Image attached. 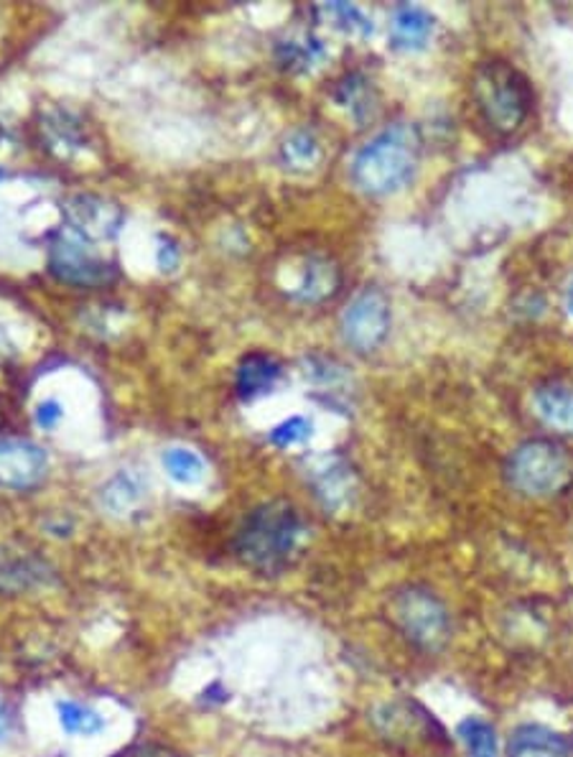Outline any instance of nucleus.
Returning a JSON list of instances; mask_svg holds the SVG:
<instances>
[{"mask_svg":"<svg viewBox=\"0 0 573 757\" xmlns=\"http://www.w3.org/2000/svg\"><path fill=\"white\" fill-rule=\"evenodd\" d=\"M458 737L466 747L470 757H500L497 753V735L495 727L480 717H470L458 725Z\"/></svg>","mask_w":573,"mask_h":757,"instance_id":"nucleus-23","label":"nucleus"},{"mask_svg":"<svg viewBox=\"0 0 573 757\" xmlns=\"http://www.w3.org/2000/svg\"><path fill=\"white\" fill-rule=\"evenodd\" d=\"M148 498V482L138 472L122 470L105 482L100 490V505L112 518H130L144 510Z\"/></svg>","mask_w":573,"mask_h":757,"instance_id":"nucleus-10","label":"nucleus"},{"mask_svg":"<svg viewBox=\"0 0 573 757\" xmlns=\"http://www.w3.org/2000/svg\"><path fill=\"white\" fill-rule=\"evenodd\" d=\"M306 535V525L298 510L286 500L263 503L248 513L235 539V551L243 563L263 574H278L290 559L296 557L298 545Z\"/></svg>","mask_w":573,"mask_h":757,"instance_id":"nucleus-1","label":"nucleus"},{"mask_svg":"<svg viewBox=\"0 0 573 757\" xmlns=\"http://www.w3.org/2000/svg\"><path fill=\"white\" fill-rule=\"evenodd\" d=\"M337 102L342 108H347L357 120H365L373 116V87H369L365 77L352 75L339 85Z\"/></svg>","mask_w":573,"mask_h":757,"instance_id":"nucleus-24","label":"nucleus"},{"mask_svg":"<svg viewBox=\"0 0 573 757\" xmlns=\"http://www.w3.org/2000/svg\"><path fill=\"white\" fill-rule=\"evenodd\" d=\"M342 286V273L337 263L329 258H308L298 278V286L294 288V296L304 304H322L332 298Z\"/></svg>","mask_w":573,"mask_h":757,"instance_id":"nucleus-14","label":"nucleus"},{"mask_svg":"<svg viewBox=\"0 0 573 757\" xmlns=\"http://www.w3.org/2000/svg\"><path fill=\"white\" fill-rule=\"evenodd\" d=\"M421 138L408 122H395L359 148L352 161V181L369 197H387L408 187L418 171Z\"/></svg>","mask_w":573,"mask_h":757,"instance_id":"nucleus-2","label":"nucleus"},{"mask_svg":"<svg viewBox=\"0 0 573 757\" xmlns=\"http://www.w3.org/2000/svg\"><path fill=\"white\" fill-rule=\"evenodd\" d=\"M322 146L312 130H294L280 146V161L290 171H308L319 164Z\"/></svg>","mask_w":573,"mask_h":757,"instance_id":"nucleus-18","label":"nucleus"},{"mask_svg":"<svg viewBox=\"0 0 573 757\" xmlns=\"http://www.w3.org/2000/svg\"><path fill=\"white\" fill-rule=\"evenodd\" d=\"M393 620L398 622L405 638L426 650H438L448 638V612L426 589L411 587L395 597Z\"/></svg>","mask_w":573,"mask_h":757,"instance_id":"nucleus-6","label":"nucleus"},{"mask_svg":"<svg viewBox=\"0 0 573 757\" xmlns=\"http://www.w3.org/2000/svg\"><path fill=\"white\" fill-rule=\"evenodd\" d=\"M67 230L85 237L87 243L112 240L122 227L120 205L100 195H75L65 201Z\"/></svg>","mask_w":573,"mask_h":757,"instance_id":"nucleus-8","label":"nucleus"},{"mask_svg":"<svg viewBox=\"0 0 573 757\" xmlns=\"http://www.w3.org/2000/svg\"><path fill=\"white\" fill-rule=\"evenodd\" d=\"M352 492V474L344 464L334 462L329 466L319 470L316 478V495L324 500L326 508H339L349 500Z\"/></svg>","mask_w":573,"mask_h":757,"instance_id":"nucleus-22","label":"nucleus"},{"mask_svg":"<svg viewBox=\"0 0 573 757\" xmlns=\"http://www.w3.org/2000/svg\"><path fill=\"white\" fill-rule=\"evenodd\" d=\"M49 271L61 281V284L95 288L105 286L115 278V266L105 260L85 237L72 230H59L49 245Z\"/></svg>","mask_w":573,"mask_h":757,"instance_id":"nucleus-5","label":"nucleus"},{"mask_svg":"<svg viewBox=\"0 0 573 757\" xmlns=\"http://www.w3.org/2000/svg\"><path fill=\"white\" fill-rule=\"evenodd\" d=\"M49 456L31 439L0 436V485L13 490L37 488L47 478Z\"/></svg>","mask_w":573,"mask_h":757,"instance_id":"nucleus-9","label":"nucleus"},{"mask_svg":"<svg viewBox=\"0 0 573 757\" xmlns=\"http://www.w3.org/2000/svg\"><path fill=\"white\" fill-rule=\"evenodd\" d=\"M505 478L520 495H559L573 482V456L566 446L551 439H531L510 454Z\"/></svg>","mask_w":573,"mask_h":757,"instance_id":"nucleus-4","label":"nucleus"},{"mask_svg":"<svg viewBox=\"0 0 573 757\" xmlns=\"http://www.w3.org/2000/svg\"><path fill=\"white\" fill-rule=\"evenodd\" d=\"M312 431H314L312 421L304 419V416H290V419L284 421V424H278L276 429H273L268 439H270V444H276L280 449H288V446L304 444L306 439H312Z\"/></svg>","mask_w":573,"mask_h":757,"instance_id":"nucleus-25","label":"nucleus"},{"mask_svg":"<svg viewBox=\"0 0 573 757\" xmlns=\"http://www.w3.org/2000/svg\"><path fill=\"white\" fill-rule=\"evenodd\" d=\"M278 57L284 67L296 69V72H306V69H314L326 57V47L322 39L308 33L304 39H288L280 43Z\"/></svg>","mask_w":573,"mask_h":757,"instance_id":"nucleus-20","label":"nucleus"},{"mask_svg":"<svg viewBox=\"0 0 573 757\" xmlns=\"http://www.w3.org/2000/svg\"><path fill=\"white\" fill-rule=\"evenodd\" d=\"M136 757H179V755L166 753V750H161V747H144L140 755H136Z\"/></svg>","mask_w":573,"mask_h":757,"instance_id":"nucleus-30","label":"nucleus"},{"mask_svg":"<svg viewBox=\"0 0 573 757\" xmlns=\"http://www.w3.org/2000/svg\"><path fill=\"white\" fill-rule=\"evenodd\" d=\"M61 416H65V409L59 406V401H43L37 409V424L41 429H55Z\"/></svg>","mask_w":573,"mask_h":757,"instance_id":"nucleus-26","label":"nucleus"},{"mask_svg":"<svg viewBox=\"0 0 573 757\" xmlns=\"http://www.w3.org/2000/svg\"><path fill=\"white\" fill-rule=\"evenodd\" d=\"M8 733H11V717H8L6 704L0 701V743L8 737Z\"/></svg>","mask_w":573,"mask_h":757,"instance_id":"nucleus-28","label":"nucleus"},{"mask_svg":"<svg viewBox=\"0 0 573 757\" xmlns=\"http://www.w3.org/2000/svg\"><path fill=\"white\" fill-rule=\"evenodd\" d=\"M472 98L487 126L510 136L523 126L533 108V90L525 75L510 61L492 59L474 72Z\"/></svg>","mask_w":573,"mask_h":757,"instance_id":"nucleus-3","label":"nucleus"},{"mask_svg":"<svg viewBox=\"0 0 573 757\" xmlns=\"http://www.w3.org/2000/svg\"><path fill=\"white\" fill-rule=\"evenodd\" d=\"M510 757H571L566 739L549 727L525 725L510 737Z\"/></svg>","mask_w":573,"mask_h":757,"instance_id":"nucleus-15","label":"nucleus"},{"mask_svg":"<svg viewBox=\"0 0 573 757\" xmlns=\"http://www.w3.org/2000/svg\"><path fill=\"white\" fill-rule=\"evenodd\" d=\"M537 419L559 434L573 436V385L545 383L533 395Z\"/></svg>","mask_w":573,"mask_h":757,"instance_id":"nucleus-13","label":"nucleus"},{"mask_svg":"<svg viewBox=\"0 0 573 757\" xmlns=\"http://www.w3.org/2000/svg\"><path fill=\"white\" fill-rule=\"evenodd\" d=\"M284 375V367L266 352H250L240 360L235 373V391L243 401H255L270 393Z\"/></svg>","mask_w":573,"mask_h":757,"instance_id":"nucleus-12","label":"nucleus"},{"mask_svg":"<svg viewBox=\"0 0 573 757\" xmlns=\"http://www.w3.org/2000/svg\"><path fill=\"white\" fill-rule=\"evenodd\" d=\"M342 337L355 352H375L391 332V302L381 288H363L342 314Z\"/></svg>","mask_w":573,"mask_h":757,"instance_id":"nucleus-7","label":"nucleus"},{"mask_svg":"<svg viewBox=\"0 0 573 757\" xmlns=\"http://www.w3.org/2000/svg\"><path fill=\"white\" fill-rule=\"evenodd\" d=\"M176 266H179V248L171 240H161L158 245V268L174 271Z\"/></svg>","mask_w":573,"mask_h":757,"instance_id":"nucleus-27","label":"nucleus"},{"mask_svg":"<svg viewBox=\"0 0 573 757\" xmlns=\"http://www.w3.org/2000/svg\"><path fill=\"white\" fill-rule=\"evenodd\" d=\"M563 309H566V314H569V319L573 322V278L569 281L566 292H563Z\"/></svg>","mask_w":573,"mask_h":757,"instance_id":"nucleus-29","label":"nucleus"},{"mask_svg":"<svg viewBox=\"0 0 573 757\" xmlns=\"http://www.w3.org/2000/svg\"><path fill=\"white\" fill-rule=\"evenodd\" d=\"M164 470L179 485L194 488L207 478V464L201 456L187 446H171L164 452Z\"/></svg>","mask_w":573,"mask_h":757,"instance_id":"nucleus-17","label":"nucleus"},{"mask_svg":"<svg viewBox=\"0 0 573 757\" xmlns=\"http://www.w3.org/2000/svg\"><path fill=\"white\" fill-rule=\"evenodd\" d=\"M57 715H59V725L67 735L95 737L105 729V719L100 717V711L85 707V704H79V701H59Z\"/></svg>","mask_w":573,"mask_h":757,"instance_id":"nucleus-21","label":"nucleus"},{"mask_svg":"<svg viewBox=\"0 0 573 757\" xmlns=\"http://www.w3.org/2000/svg\"><path fill=\"white\" fill-rule=\"evenodd\" d=\"M0 144H3V128H0Z\"/></svg>","mask_w":573,"mask_h":757,"instance_id":"nucleus-31","label":"nucleus"},{"mask_svg":"<svg viewBox=\"0 0 573 757\" xmlns=\"http://www.w3.org/2000/svg\"><path fill=\"white\" fill-rule=\"evenodd\" d=\"M47 563L33 557H11L0 559V587L3 589H31L39 584H47L49 579Z\"/></svg>","mask_w":573,"mask_h":757,"instance_id":"nucleus-16","label":"nucleus"},{"mask_svg":"<svg viewBox=\"0 0 573 757\" xmlns=\"http://www.w3.org/2000/svg\"><path fill=\"white\" fill-rule=\"evenodd\" d=\"M436 31L434 13L421 6L403 3L393 11L391 19V41L398 51H421L426 49Z\"/></svg>","mask_w":573,"mask_h":757,"instance_id":"nucleus-11","label":"nucleus"},{"mask_svg":"<svg viewBox=\"0 0 573 757\" xmlns=\"http://www.w3.org/2000/svg\"><path fill=\"white\" fill-rule=\"evenodd\" d=\"M319 16L326 23H332L334 29H339L342 33L355 39H367L373 37L375 31L373 19H367V16L352 3H324L319 8Z\"/></svg>","mask_w":573,"mask_h":757,"instance_id":"nucleus-19","label":"nucleus"}]
</instances>
